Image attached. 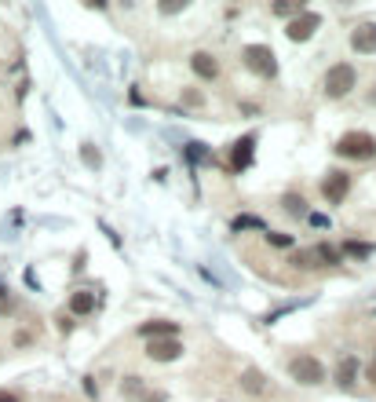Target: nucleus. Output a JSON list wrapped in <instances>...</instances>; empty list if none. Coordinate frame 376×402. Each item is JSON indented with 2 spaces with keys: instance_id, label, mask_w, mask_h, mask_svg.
I'll list each match as a JSON object with an SVG mask.
<instances>
[{
  "instance_id": "f257e3e1",
  "label": "nucleus",
  "mask_w": 376,
  "mask_h": 402,
  "mask_svg": "<svg viewBox=\"0 0 376 402\" xmlns=\"http://www.w3.org/2000/svg\"><path fill=\"white\" fill-rule=\"evenodd\" d=\"M336 154L351 157V161H369V157H376V139L369 132H347L336 139Z\"/></svg>"
},
{
  "instance_id": "f03ea898",
  "label": "nucleus",
  "mask_w": 376,
  "mask_h": 402,
  "mask_svg": "<svg viewBox=\"0 0 376 402\" xmlns=\"http://www.w3.org/2000/svg\"><path fill=\"white\" fill-rule=\"evenodd\" d=\"M354 80H358V73H354L351 62H336V66H329V73H325V95L340 99V95H347L354 88Z\"/></svg>"
},
{
  "instance_id": "7ed1b4c3",
  "label": "nucleus",
  "mask_w": 376,
  "mask_h": 402,
  "mask_svg": "<svg viewBox=\"0 0 376 402\" xmlns=\"http://www.w3.org/2000/svg\"><path fill=\"white\" fill-rule=\"evenodd\" d=\"M241 55H245V66H249L256 77H274V73H277V59H274L270 48H263V44H249Z\"/></svg>"
},
{
  "instance_id": "20e7f679",
  "label": "nucleus",
  "mask_w": 376,
  "mask_h": 402,
  "mask_svg": "<svg viewBox=\"0 0 376 402\" xmlns=\"http://www.w3.org/2000/svg\"><path fill=\"white\" fill-rule=\"evenodd\" d=\"M289 373H292V380H300V384H321L325 380V366L314 355H296L289 362Z\"/></svg>"
},
{
  "instance_id": "39448f33",
  "label": "nucleus",
  "mask_w": 376,
  "mask_h": 402,
  "mask_svg": "<svg viewBox=\"0 0 376 402\" xmlns=\"http://www.w3.org/2000/svg\"><path fill=\"white\" fill-rule=\"evenodd\" d=\"M347 190H351V175L347 172H329L321 180V194H325V201H333V205H340L343 198H347Z\"/></svg>"
},
{
  "instance_id": "423d86ee",
  "label": "nucleus",
  "mask_w": 376,
  "mask_h": 402,
  "mask_svg": "<svg viewBox=\"0 0 376 402\" xmlns=\"http://www.w3.org/2000/svg\"><path fill=\"white\" fill-rule=\"evenodd\" d=\"M146 355H150L154 362H175L179 355H183V344H179L175 336H165V340H150V344H146Z\"/></svg>"
},
{
  "instance_id": "0eeeda50",
  "label": "nucleus",
  "mask_w": 376,
  "mask_h": 402,
  "mask_svg": "<svg viewBox=\"0 0 376 402\" xmlns=\"http://www.w3.org/2000/svg\"><path fill=\"white\" fill-rule=\"evenodd\" d=\"M318 15L314 11H303L300 19H292L289 26H285V34H289V41H307V37H314V29H318Z\"/></svg>"
},
{
  "instance_id": "6e6552de",
  "label": "nucleus",
  "mask_w": 376,
  "mask_h": 402,
  "mask_svg": "<svg viewBox=\"0 0 376 402\" xmlns=\"http://www.w3.org/2000/svg\"><path fill=\"white\" fill-rule=\"evenodd\" d=\"M252 154H256V139H252V136H245V139H238V143H234V150H231V168H234V172H241V168H249V161H252Z\"/></svg>"
},
{
  "instance_id": "1a4fd4ad",
  "label": "nucleus",
  "mask_w": 376,
  "mask_h": 402,
  "mask_svg": "<svg viewBox=\"0 0 376 402\" xmlns=\"http://www.w3.org/2000/svg\"><path fill=\"white\" fill-rule=\"evenodd\" d=\"M351 44H354V52H362V55H373V52H376V22H366V26H358L354 34H351Z\"/></svg>"
},
{
  "instance_id": "9d476101",
  "label": "nucleus",
  "mask_w": 376,
  "mask_h": 402,
  "mask_svg": "<svg viewBox=\"0 0 376 402\" xmlns=\"http://www.w3.org/2000/svg\"><path fill=\"white\" fill-rule=\"evenodd\" d=\"M139 333L143 336H150V340H165V336H175L179 333V322H143L139 326Z\"/></svg>"
},
{
  "instance_id": "9b49d317",
  "label": "nucleus",
  "mask_w": 376,
  "mask_h": 402,
  "mask_svg": "<svg viewBox=\"0 0 376 402\" xmlns=\"http://www.w3.org/2000/svg\"><path fill=\"white\" fill-rule=\"evenodd\" d=\"M190 66H194V73H198V77H205V80H212V77H219V62L212 59L208 52H198V55L190 59Z\"/></svg>"
},
{
  "instance_id": "f8f14e48",
  "label": "nucleus",
  "mask_w": 376,
  "mask_h": 402,
  "mask_svg": "<svg viewBox=\"0 0 376 402\" xmlns=\"http://www.w3.org/2000/svg\"><path fill=\"white\" fill-rule=\"evenodd\" d=\"M241 388L249 395H263L267 392V377L259 373V369H245V373H241Z\"/></svg>"
},
{
  "instance_id": "ddd939ff",
  "label": "nucleus",
  "mask_w": 376,
  "mask_h": 402,
  "mask_svg": "<svg viewBox=\"0 0 376 402\" xmlns=\"http://www.w3.org/2000/svg\"><path fill=\"white\" fill-rule=\"evenodd\" d=\"M92 308H95V296H92V293H85V289L70 296V311H73V315H88Z\"/></svg>"
},
{
  "instance_id": "4468645a",
  "label": "nucleus",
  "mask_w": 376,
  "mask_h": 402,
  "mask_svg": "<svg viewBox=\"0 0 376 402\" xmlns=\"http://www.w3.org/2000/svg\"><path fill=\"white\" fill-rule=\"evenodd\" d=\"M314 260H321V264H340L343 256H340V249H333V245H325V241H321V245L314 249Z\"/></svg>"
},
{
  "instance_id": "2eb2a0df",
  "label": "nucleus",
  "mask_w": 376,
  "mask_h": 402,
  "mask_svg": "<svg viewBox=\"0 0 376 402\" xmlns=\"http://www.w3.org/2000/svg\"><path fill=\"white\" fill-rule=\"evenodd\" d=\"M282 205L289 208V213H292V216H307V208H303L307 201H303L300 194H285V201H282Z\"/></svg>"
},
{
  "instance_id": "dca6fc26",
  "label": "nucleus",
  "mask_w": 376,
  "mask_h": 402,
  "mask_svg": "<svg viewBox=\"0 0 376 402\" xmlns=\"http://www.w3.org/2000/svg\"><path fill=\"white\" fill-rule=\"evenodd\" d=\"M354 369H358V362H354V359L340 362V369H336V380H340V384H351V380H354Z\"/></svg>"
},
{
  "instance_id": "f3484780",
  "label": "nucleus",
  "mask_w": 376,
  "mask_h": 402,
  "mask_svg": "<svg viewBox=\"0 0 376 402\" xmlns=\"http://www.w3.org/2000/svg\"><path fill=\"white\" fill-rule=\"evenodd\" d=\"M343 252H351V256H369L373 245H362V241H347V245H343Z\"/></svg>"
},
{
  "instance_id": "a211bd4d",
  "label": "nucleus",
  "mask_w": 376,
  "mask_h": 402,
  "mask_svg": "<svg viewBox=\"0 0 376 402\" xmlns=\"http://www.w3.org/2000/svg\"><path fill=\"white\" fill-rule=\"evenodd\" d=\"M292 11H300L296 0H277V4H274V15H292Z\"/></svg>"
},
{
  "instance_id": "6ab92c4d",
  "label": "nucleus",
  "mask_w": 376,
  "mask_h": 402,
  "mask_svg": "<svg viewBox=\"0 0 376 402\" xmlns=\"http://www.w3.org/2000/svg\"><path fill=\"white\" fill-rule=\"evenodd\" d=\"M80 154H85V161H88L92 168H99V165H103V157H99V150H95V147H80Z\"/></svg>"
},
{
  "instance_id": "aec40b11",
  "label": "nucleus",
  "mask_w": 376,
  "mask_h": 402,
  "mask_svg": "<svg viewBox=\"0 0 376 402\" xmlns=\"http://www.w3.org/2000/svg\"><path fill=\"white\" fill-rule=\"evenodd\" d=\"M267 241H270V245H277V249H289V245H292V238H289V234H277V231H270Z\"/></svg>"
},
{
  "instance_id": "412c9836",
  "label": "nucleus",
  "mask_w": 376,
  "mask_h": 402,
  "mask_svg": "<svg viewBox=\"0 0 376 402\" xmlns=\"http://www.w3.org/2000/svg\"><path fill=\"white\" fill-rule=\"evenodd\" d=\"M245 227H259V220L256 216H238L234 220V231H245Z\"/></svg>"
},
{
  "instance_id": "4be33fe9",
  "label": "nucleus",
  "mask_w": 376,
  "mask_h": 402,
  "mask_svg": "<svg viewBox=\"0 0 376 402\" xmlns=\"http://www.w3.org/2000/svg\"><path fill=\"white\" fill-rule=\"evenodd\" d=\"M310 260H314V252H296V256H292V264H296V267H314Z\"/></svg>"
},
{
  "instance_id": "5701e85b",
  "label": "nucleus",
  "mask_w": 376,
  "mask_h": 402,
  "mask_svg": "<svg viewBox=\"0 0 376 402\" xmlns=\"http://www.w3.org/2000/svg\"><path fill=\"white\" fill-rule=\"evenodd\" d=\"M136 380H139V377H124V395H128V399H132L136 392H143V384H136Z\"/></svg>"
},
{
  "instance_id": "b1692460",
  "label": "nucleus",
  "mask_w": 376,
  "mask_h": 402,
  "mask_svg": "<svg viewBox=\"0 0 376 402\" xmlns=\"http://www.w3.org/2000/svg\"><path fill=\"white\" fill-rule=\"evenodd\" d=\"M190 161H205V150H201V143H190Z\"/></svg>"
},
{
  "instance_id": "393cba45",
  "label": "nucleus",
  "mask_w": 376,
  "mask_h": 402,
  "mask_svg": "<svg viewBox=\"0 0 376 402\" xmlns=\"http://www.w3.org/2000/svg\"><path fill=\"white\" fill-rule=\"evenodd\" d=\"M187 103L190 106H201V92H187Z\"/></svg>"
},
{
  "instance_id": "a878e982",
  "label": "nucleus",
  "mask_w": 376,
  "mask_h": 402,
  "mask_svg": "<svg viewBox=\"0 0 376 402\" xmlns=\"http://www.w3.org/2000/svg\"><path fill=\"white\" fill-rule=\"evenodd\" d=\"M0 402H19V395H15V392H0Z\"/></svg>"
},
{
  "instance_id": "bb28decb",
  "label": "nucleus",
  "mask_w": 376,
  "mask_h": 402,
  "mask_svg": "<svg viewBox=\"0 0 376 402\" xmlns=\"http://www.w3.org/2000/svg\"><path fill=\"white\" fill-rule=\"evenodd\" d=\"M0 296H4V285H0Z\"/></svg>"
}]
</instances>
